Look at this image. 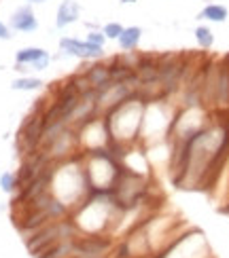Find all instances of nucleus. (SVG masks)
<instances>
[{
    "mask_svg": "<svg viewBox=\"0 0 229 258\" xmlns=\"http://www.w3.org/2000/svg\"><path fill=\"white\" fill-rule=\"evenodd\" d=\"M43 129H45V117H43V110H41V112L30 114V117L23 121L22 129H19V146H22L28 154L38 150V144H41Z\"/></svg>",
    "mask_w": 229,
    "mask_h": 258,
    "instance_id": "nucleus-1",
    "label": "nucleus"
},
{
    "mask_svg": "<svg viewBox=\"0 0 229 258\" xmlns=\"http://www.w3.org/2000/svg\"><path fill=\"white\" fill-rule=\"evenodd\" d=\"M60 49H62L64 55L79 57V60H87V62H95L104 55V47H98V44H92L87 41H79V38H70V36L62 38Z\"/></svg>",
    "mask_w": 229,
    "mask_h": 258,
    "instance_id": "nucleus-2",
    "label": "nucleus"
},
{
    "mask_svg": "<svg viewBox=\"0 0 229 258\" xmlns=\"http://www.w3.org/2000/svg\"><path fill=\"white\" fill-rule=\"evenodd\" d=\"M113 250V241L104 235H76L74 237V252L89 254L93 258H104Z\"/></svg>",
    "mask_w": 229,
    "mask_h": 258,
    "instance_id": "nucleus-3",
    "label": "nucleus"
},
{
    "mask_svg": "<svg viewBox=\"0 0 229 258\" xmlns=\"http://www.w3.org/2000/svg\"><path fill=\"white\" fill-rule=\"evenodd\" d=\"M11 30L15 32H36L38 30V19L34 15L30 4L17 6L11 15Z\"/></svg>",
    "mask_w": 229,
    "mask_h": 258,
    "instance_id": "nucleus-4",
    "label": "nucleus"
},
{
    "mask_svg": "<svg viewBox=\"0 0 229 258\" xmlns=\"http://www.w3.org/2000/svg\"><path fill=\"white\" fill-rule=\"evenodd\" d=\"M81 74H85L89 85L93 89H98V91H102V89H106L111 85V68H108V64L95 62L92 66H85V70H83Z\"/></svg>",
    "mask_w": 229,
    "mask_h": 258,
    "instance_id": "nucleus-5",
    "label": "nucleus"
},
{
    "mask_svg": "<svg viewBox=\"0 0 229 258\" xmlns=\"http://www.w3.org/2000/svg\"><path fill=\"white\" fill-rule=\"evenodd\" d=\"M216 66H219V72H216V106L229 108V57Z\"/></svg>",
    "mask_w": 229,
    "mask_h": 258,
    "instance_id": "nucleus-6",
    "label": "nucleus"
},
{
    "mask_svg": "<svg viewBox=\"0 0 229 258\" xmlns=\"http://www.w3.org/2000/svg\"><path fill=\"white\" fill-rule=\"evenodd\" d=\"M81 17V6L76 0H64L57 6V15H55V28H68L70 23H74Z\"/></svg>",
    "mask_w": 229,
    "mask_h": 258,
    "instance_id": "nucleus-7",
    "label": "nucleus"
},
{
    "mask_svg": "<svg viewBox=\"0 0 229 258\" xmlns=\"http://www.w3.org/2000/svg\"><path fill=\"white\" fill-rule=\"evenodd\" d=\"M140 38H142V28H138V25H130V28H123V32L119 34V47L123 51H134L138 47Z\"/></svg>",
    "mask_w": 229,
    "mask_h": 258,
    "instance_id": "nucleus-8",
    "label": "nucleus"
},
{
    "mask_svg": "<svg viewBox=\"0 0 229 258\" xmlns=\"http://www.w3.org/2000/svg\"><path fill=\"white\" fill-rule=\"evenodd\" d=\"M43 55H47V51L41 47H23L15 53V62L17 64H25V66H32L36 60H41Z\"/></svg>",
    "mask_w": 229,
    "mask_h": 258,
    "instance_id": "nucleus-9",
    "label": "nucleus"
},
{
    "mask_svg": "<svg viewBox=\"0 0 229 258\" xmlns=\"http://www.w3.org/2000/svg\"><path fill=\"white\" fill-rule=\"evenodd\" d=\"M227 9L223 4H208V6H204L202 13H200V17L202 19H208V22H216V23H223L227 19Z\"/></svg>",
    "mask_w": 229,
    "mask_h": 258,
    "instance_id": "nucleus-10",
    "label": "nucleus"
},
{
    "mask_svg": "<svg viewBox=\"0 0 229 258\" xmlns=\"http://www.w3.org/2000/svg\"><path fill=\"white\" fill-rule=\"evenodd\" d=\"M45 85L41 79H36V76H19L11 83V87L15 89V91H38Z\"/></svg>",
    "mask_w": 229,
    "mask_h": 258,
    "instance_id": "nucleus-11",
    "label": "nucleus"
},
{
    "mask_svg": "<svg viewBox=\"0 0 229 258\" xmlns=\"http://www.w3.org/2000/svg\"><path fill=\"white\" fill-rule=\"evenodd\" d=\"M193 34H195L197 44H200V47H204V49H210L214 44V34L210 32V28H206V25H197Z\"/></svg>",
    "mask_w": 229,
    "mask_h": 258,
    "instance_id": "nucleus-12",
    "label": "nucleus"
},
{
    "mask_svg": "<svg viewBox=\"0 0 229 258\" xmlns=\"http://www.w3.org/2000/svg\"><path fill=\"white\" fill-rule=\"evenodd\" d=\"M0 189H2L4 193H17L19 189V184H17V173H11V172H6V173H0Z\"/></svg>",
    "mask_w": 229,
    "mask_h": 258,
    "instance_id": "nucleus-13",
    "label": "nucleus"
},
{
    "mask_svg": "<svg viewBox=\"0 0 229 258\" xmlns=\"http://www.w3.org/2000/svg\"><path fill=\"white\" fill-rule=\"evenodd\" d=\"M102 32H104L106 38H113V41H117L119 34L123 32V25L117 23V22H111V23H106L104 28H102Z\"/></svg>",
    "mask_w": 229,
    "mask_h": 258,
    "instance_id": "nucleus-14",
    "label": "nucleus"
},
{
    "mask_svg": "<svg viewBox=\"0 0 229 258\" xmlns=\"http://www.w3.org/2000/svg\"><path fill=\"white\" fill-rule=\"evenodd\" d=\"M87 43H92V44H98V47H104V43L108 41V38L104 36V32H100V30H92L87 34V38H85Z\"/></svg>",
    "mask_w": 229,
    "mask_h": 258,
    "instance_id": "nucleus-15",
    "label": "nucleus"
},
{
    "mask_svg": "<svg viewBox=\"0 0 229 258\" xmlns=\"http://www.w3.org/2000/svg\"><path fill=\"white\" fill-rule=\"evenodd\" d=\"M51 64V57H49V53L47 55H43L41 60H36L34 64H32V70H45Z\"/></svg>",
    "mask_w": 229,
    "mask_h": 258,
    "instance_id": "nucleus-16",
    "label": "nucleus"
},
{
    "mask_svg": "<svg viewBox=\"0 0 229 258\" xmlns=\"http://www.w3.org/2000/svg\"><path fill=\"white\" fill-rule=\"evenodd\" d=\"M11 38H13L11 28L4 22H0V41H11Z\"/></svg>",
    "mask_w": 229,
    "mask_h": 258,
    "instance_id": "nucleus-17",
    "label": "nucleus"
},
{
    "mask_svg": "<svg viewBox=\"0 0 229 258\" xmlns=\"http://www.w3.org/2000/svg\"><path fill=\"white\" fill-rule=\"evenodd\" d=\"M28 4H43V2H49V0H25Z\"/></svg>",
    "mask_w": 229,
    "mask_h": 258,
    "instance_id": "nucleus-18",
    "label": "nucleus"
},
{
    "mask_svg": "<svg viewBox=\"0 0 229 258\" xmlns=\"http://www.w3.org/2000/svg\"><path fill=\"white\" fill-rule=\"evenodd\" d=\"M123 4H132V2H136V0H121Z\"/></svg>",
    "mask_w": 229,
    "mask_h": 258,
    "instance_id": "nucleus-19",
    "label": "nucleus"
}]
</instances>
